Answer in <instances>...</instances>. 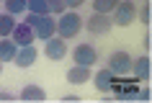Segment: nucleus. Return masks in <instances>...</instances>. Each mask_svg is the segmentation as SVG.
<instances>
[{"instance_id": "obj_20", "label": "nucleus", "mask_w": 152, "mask_h": 103, "mask_svg": "<svg viewBox=\"0 0 152 103\" xmlns=\"http://www.w3.org/2000/svg\"><path fill=\"white\" fill-rule=\"evenodd\" d=\"M47 5H49V13H52V16H62L64 10H67L64 0H47Z\"/></svg>"}, {"instance_id": "obj_6", "label": "nucleus", "mask_w": 152, "mask_h": 103, "mask_svg": "<svg viewBox=\"0 0 152 103\" xmlns=\"http://www.w3.org/2000/svg\"><path fill=\"white\" fill-rule=\"evenodd\" d=\"M132 59L134 57L129 54V52H113L111 57H108V70L113 72V75H126L129 70H132Z\"/></svg>"}, {"instance_id": "obj_8", "label": "nucleus", "mask_w": 152, "mask_h": 103, "mask_svg": "<svg viewBox=\"0 0 152 103\" xmlns=\"http://www.w3.org/2000/svg\"><path fill=\"white\" fill-rule=\"evenodd\" d=\"M10 39L16 41V47H28V44H34L36 41V34H34V28L28 23H16V28L10 31Z\"/></svg>"}, {"instance_id": "obj_9", "label": "nucleus", "mask_w": 152, "mask_h": 103, "mask_svg": "<svg viewBox=\"0 0 152 103\" xmlns=\"http://www.w3.org/2000/svg\"><path fill=\"white\" fill-rule=\"evenodd\" d=\"M132 72H134V77L139 83H150L152 77V59L150 57H137L132 59Z\"/></svg>"}, {"instance_id": "obj_16", "label": "nucleus", "mask_w": 152, "mask_h": 103, "mask_svg": "<svg viewBox=\"0 0 152 103\" xmlns=\"http://www.w3.org/2000/svg\"><path fill=\"white\" fill-rule=\"evenodd\" d=\"M116 3H119V0H93V13H106V16H111V10L116 8Z\"/></svg>"}, {"instance_id": "obj_13", "label": "nucleus", "mask_w": 152, "mask_h": 103, "mask_svg": "<svg viewBox=\"0 0 152 103\" xmlns=\"http://www.w3.org/2000/svg\"><path fill=\"white\" fill-rule=\"evenodd\" d=\"M111 80H113V72L108 67H103V70H98L93 75V83H96L98 93H111Z\"/></svg>"}, {"instance_id": "obj_27", "label": "nucleus", "mask_w": 152, "mask_h": 103, "mask_svg": "<svg viewBox=\"0 0 152 103\" xmlns=\"http://www.w3.org/2000/svg\"><path fill=\"white\" fill-rule=\"evenodd\" d=\"M0 72H3V62H0Z\"/></svg>"}, {"instance_id": "obj_2", "label": "nucleus", "mask_w": 152, "mask_h": 103, "mask_svg": "<svg viewBox=\"0 0 152 103\" xmlns=\"http://www.w3.org/2000/svg\"><path fill=\"white\" fill-rule=\"evenodd\" d=\"M134 18H137V5H134V0H119V3H116V8L111 10L113 26H121V28H126L129 23H134Z\"/></svg>"}, {"instance_id": "obj_24", "label": "nucleus", "mask_w": 152, "mask_h": 103, "mask_svg": "<svg viewBox=\"0 0 152 103\" xmlns=\"http://www.w3.org/2000/svg\"><path fill=\"white\" fill-rule=\"evenodd\" d=\"M142 47L147 49V52H152V34H147V36L142 39Z\"/></svg>"}, {"instance_id": "obj_4", "label": "nucleus", "mask_w": 152, "mask_h": 103, "mask_svg": "<svg viewBox=\"0 0 152 103\" xmlns=\"http://www.w3.org/2000/svg\"><path fill=\"white\" fill-rule=\"evenodd\" d=\"M72 62L75 64H85V67H93L98 62V49L90 47V44H77L72 49Z\"/></svg>"}, {"instance_id": "obj_19", "label": "nucleus", "mask_w": 152, "mask_h": 103, "mask_svg": "<svg viewBox=\"0 0 152 103\" xmlns=\"http://www.w3.org/2000/svg\"><path fill=\"white\" fill-rule=\"evenodd\" d=\"M139 23H144V26L152 23V0H147V3H144V8L139 10Z\"/></svg>"}, {"instance_id": "obj_26", "label": "nucleus", "mask_w": 152, "mask_h": 103, "mask_svg": "<svg viewBox=\"0 0 152 103\" xmlns=\"http://www.w3.org/2000/svg\"><path fill=\"white\" fill-rule=\"evenodd\" d=\"M62 101L67 103V101H80V95H75V93H70V95H62Z\"/></svg>"}, {"instance_id": "obj_17", "label": "nucleus", "mask_w": 152, "mask_h": 103, "mask_svg": "<svg viewBox=\"0 0 152 103\" xmlns=\"http://www.w3.org/2000/svg\"><path fill=\"white\" fill-rule=\"evenodd\" d=\"M26 10L39 13V16H47V13H49V5H47V0H26Z\"/></svg>"}, {"instance_id": "obj_22", "label": "nucleus", "mask_w": 152, "mask_h": 103, "mask_svg": "<svg viewBox=\"0 0 152 103\" xmlns=\"http://www.w3.org/2000/svg\"><path fill=\"white\" fill-rule=\"evenodd\" d=\"M36 21H39V13H31V10H26V21L23 23H28L34 28V26H36Z\"/></svg>"}, {"instance_id": "obj_5", "label": "nucleus", "mask_w": 152, "mask_h": 103, "mask_svg": "<svg viewBox=\"0 0 152 103\" xmlns=\"http://www.w3.org/2000/svg\"><path fill=\"white\" fill-rule=\"evenodd\" d=\"M44 54L52 59V62H59L67 57V39L62 36H52V39L44 41Z\"/></svg>"}, {"instance_id": "obj_7", "label": "nucleus", "mask_w": 152, "mask_h": 103, "mask_svg": "<svg viewBox=\"0 0 152 103\" xmlns=\"http://www.w3.org/2000/svg\"><path fill=\"white\" fill-rule=\"evenodd\" d=\"M85 26H88V31L90 34H108L113 28V21H111V16H106V13H93V16L85 21Z\"/></svg>"}, {"instance_id": "obj_23", "label": "nucleus", "mask_w": 152, "mask_h": 103, "mask_svg": "<svg viewBox=\"0 0 152 103\" xmlns=\"http://www.w3.org/2000/svg\"><path fill=\"white\" fill-rule=\"evenodd\" d=\"M18 95L16 93H10V90H0V101H16Z\"/></svg>"}, {"instance_id": "obj_1", "label": "nucleus", "mask_w": 152, "mask_h": 103, "mask_svg": "<svg viewBox=\"0 0 152 103\" xmlns=\"http://www.w3.org/2000/svg\"><path fill=\"white\" fill-rule=\"evenodd\" d=\"M83 28V18L75 13V10H64L62 16L57 18V36H62V39H72V36H77Z\"/></svg>"}, {"instance_id": "obj_25", "label": "nucleus", "mask_w": 152, "mask_h": 103, "mask_svg": "<svg viewBox=\"0 0 152 103\" xmlns=\"http://www.w3.org/2000/svg\"><path fill=\"white\" fill-rule=\"evenodd\" d=\"M83 3H85V0H64V5H67V8H80Z\"/></svg>"}, {"instance_id": "obj_15", "label": "nucleus", "mask_w": 152, "mask_h": 103, "mask_svg": "<svg viewBox=\"0 0 152 103\" xmlns=\"http://www.w3.org/2000/svg\"><path fill=\"white\" fill-rule=\"evenodd\" d=\"M13 28H16V16H10V13H0V36H10Z\"/></svg>"}, {"instance_id": "obj_10", "label": "nucleus", "mask_w": 152, "mask_h": 103, "mask_svg": "<svg viewBox=\"0 0 152 103\" xmlns=\"http://www.w3.org/2000/svg\"><path fill=\"white\" fill-rule=\"evenodd\" d=\"M36 57H39L36 47H34V44H28V47H18L16 57H13V62H16V67H21V70H28V67L36 62Z\"/></svg>"}, {"instance_id": "obj_11", "label": "nucleus", "mask_w": 152, "mask_h": 103, "mask_svg": "<svg viewBox=\"0 0 152 103\" xmlns=\"http://www.w3.org/2000/svg\"><path fill=\"white\" fill-rule=\"evenodd\" d=\"M90 77H93V70L85 67V64H75V67L67 70V83H72V85H83V83H88Z\"/></svg>"}, {"instance_id": "obj_3", "label": "nucleus", "mask_w": 152, "mask_h": 103, "mask_svg": "<svg viewBox=\"0 0 152 103\" xmlns=\"http://www.w3.org/2000/svg\"><path fill=\"white\" fill-rule=\"evenodd\" d=\"M34 34H36L39 41H47V39H52V36H57V18L52 16V13L39 16V21L34 26Z\"/></svg>"}, {"instance_id": "obj_14", "label": "nucleus", "mask_w": 152, "mask_h": 103, "mask_svg": "<svg viewBox=\"0 0 152 103\" xmlns=\"http://www.w3.org/2000/svg\"><path fill=\"white\" fill-rule=\"evenodd\" d=\"M16 52H18L16 41L8 39V36H3V41H0V62H13Z\"/></svg>"}, {"instance_id": "obj_18", "label": "nucleus", "mask_w": 152, "mask_h": 103, "mask_svg": "<svg viewBox=\"0 0 152 103\" xmlns=\"http://www.w3.org/2000/svg\"><path fill=\"white\" fill-rule=\"evenodd\" d=\"M5 13H10V16L26 13V0H5Z\"/></svg>"}, {"instance_id": "obj_21", "label": "nucleus", "mask_w": 152, "mask_h": 103, "mask_svg": "<svg viewBox=\"0 0 152 103\" xmlns=\"http://www.w3.org/2000/svg\"><path fill=\"white\" fill-rule=\"evenodd\" d=\"M152 98V90L150 88H142V90H137V101H150Z\"/></svg>"}, {"instance_id": "obj_12", "label": "nucleus", "mask_w": 152, "mask_h": 103, "mask_svg": "<svg viewBox=\"0 0 152 103\" xmlns=\"http://www.w3.org/2000/svg\"><path fill=\"white\" fill-rule=\"evenodd\" d=\"M18 98H21V101H36V103H41L44 98H47V93H44V88L36 85V83H26L23 90L18 93Z\"/></svg>"}]
</instances>
